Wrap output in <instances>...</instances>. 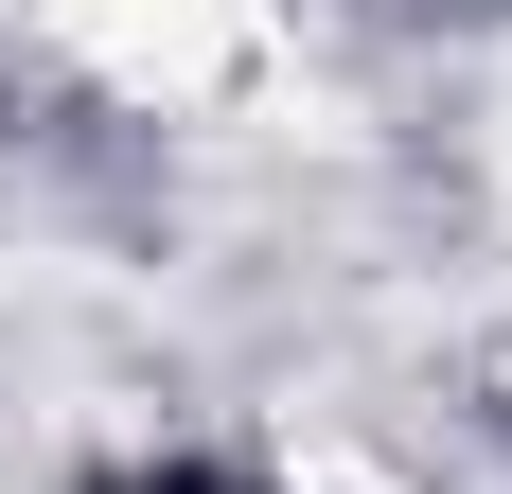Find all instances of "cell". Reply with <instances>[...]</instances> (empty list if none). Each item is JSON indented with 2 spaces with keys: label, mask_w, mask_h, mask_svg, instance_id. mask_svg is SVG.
I'll use <instances>...</instances> for the list:
<instances>
[{
  "label": "cell",
  "mask_w": 512,
  "mask_h": 494,
  "mask_svg": "<svg viewBox=\"0 0 512 494\" xmlns=\"http://www.w3.org/2000/svg\"><path fill=\"white\" fill-rule=\"evenodd\" d=\"M36 18L89 53L106 89H212V71L248 53V18H265V0H36Z\"/></svg>",
  "instance_id": "cell-1"
}]
</instances>
